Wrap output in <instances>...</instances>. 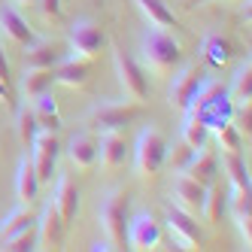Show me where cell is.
Here are the masks:
<instances>
[{"mask_svg": "<svg viewBox=\"0 0 252 252\" xmlns=\"http://www.w3.org/2000/svg\"><path fill=\"white\" fill-rule=\"evenodd\" d=\"M228 213V191L216 183L207 186V194H204V207H201V216L210 222V225H216V222H222V216Z\"/></svg>", "mask_w": 252, "mask_h": 252, "instance_id": "cell-26", "label": "cell"}, {"mask_svg": "<svg viewBox=\"0 0 252 252\" xmlns=\"http://www.w3.org/2000/svg\"><path fill=\"white\" fill-rule=\"evenodd\" d=\"M67 158H70L73 167H82V170L94 167L97 164V137H94V131H79V134L70 137Z\"/></svg>", "mask_w": 252, "mask_h": 252, "instance_id": "cell-17", "label": "cell"}, {"mask_svg": "<svg viewBox=\"0 0 252 252\" xmlns=\"http://www.w3.org/2000/svg\"><path fill=\"white\" fill-rule=\"evenodd\" d=\"M225 92H228V97H231L234 106H246L252 100V61L249 58L237 64L234 79H231V85L225 88Z\"/></svg>", "mask_w": 252, "mask_h": 252, "instance_id": "cell-23", "label": "cell"}, {"mask_svg": "<svg viewBox=\"0 0 252 252\" xmlns=\"http://www.w3.org/2000/svg\"><path fill=\"white\" fill-rule=\"evenodd\" d=\"M140 116H143L140 100H131V97L128 100H106L88 113V125H92V131H125Z\"/></svg>", "mask_w": 252, "mask_h": 252, "instance_id": "cell-5", "label": "cell"}, {"mask_svg": "<svg viewBox=\"0 0 252 252\" xmlns=\"http://www.w3.org/2000/svg\"><path fill=\"white\" fill-rule=\"evenodd\" d=\"M37 194H40V179H37V170H33L31 155H25L19 161V170H15V197H19V204H33Z\"/></svg>", "mask_w": 252, "mask_h": 252, "instance_id": "cell-21", "label": "cell"}, {"mask_svg": "<svg viewBox=\"0 0 252 252\" xmlns=\"http://www.w3.org/2000/svg\"><path fill=\"white\" fill-rule=\"evenodd\" d=\"M31 225H37V213L31 210V204H19L15 210H9L3 219H0V240H9L12 234H19Z\"/></svg>", "mask_w": 252, "mask_h": 252, "instance_id": "cell-25", "label": "cell"}, {"mask_svg": "<svg viewBox=\"0 0 252 252\" xmlns=\"http://www.w3.org/2000/svg\"><path fill=\"white\" fill-rule=\"evenodd\" d=\"M97 222H100L103 237L116 249H122L125 246V225H128V191L125 189L106 191V197L97 207Z\"/></svg>", "mask_w": 252, "mask_h": 252, "instance_id": "cell-4", "label": "cell"}, {"mask_svg": "<svg viewBox=\"0 0 252 252\" xmlns=\"http://www.w3.org/2000/svg\"><path fill=\"white\" fill-rule=\"evenodd\" d=\"M134 3H137L140 15L146 19L149 28H161V31L176 28V19H173V12H170V6L164 0H134Z\"/></svg>", "mask_w": 252, "mask_h": 252, "instance_id": "cell-24", "label": "cell"}, {"mask_svg": "<svg viewBox=\"0 0 252 252\" xmlns=\"http://www.w3.org/2000/svg\"><path fill=\"white\" fill-rule=\"evenodd\" d=\"M31 110H33V116H37V122H40V128H43V131H58V128H61L58 100L52 97L49 92H43V94L33 97V100H31Z\"/></svg>", "mask_w": 252, "mask_h": 252, "instance_id": "cell-27", "label": "cell"}, {"mask_svg": "<svg viewBox=\"0 0 252 252\" xmlns=\"http://www.w3.org/2000/svg\"><path fill=\"white\" fill-rule=\"evenodd\" d=\"M189 3H191V6H194V3H207V0H189Z\"/></svg>", "mask_w": 252, "mask_h": 252, "instance_id": "cell-40", "label": "cell"}, {"mask_svg": "<svg viewBox=\"0 0 252 252\" xmlns=\"http://www.w3.org/2000/svg\"><path fill=\"white\" fill-rule=\"evenodd\" d=\"M0 37H3V43L22 46V49L37 40L33 37V28L25 22V15L15 6H0Z\"/></svg>", "mask_w": 252, "mask_h": 252, "instance_id": "cell-13", "label": "cell"}, {"mask_svg": "<svg viewBox=\"0 0 252 252\" xmlns=\"http://www.w3.org/2000/svg\"><path fill=\"white\" fill-rule=\"evenodd\" d=\"M0 79L9 82V61H6V55H3V46H0Z\"/></svg>", "mask_w": 252, "mask_h": 252, "instance_id": "cell-37", "label": "cell"}, {"mask_svg": "<svg viewBox=\"0 0 252 252\" xmlns=\"http://www.w3.org/2000/svg\"><path fill=\"white\" fill-rule=\"evenodd\" d=\"M140 58H143V67L152 70L155 76H167L183 61V46L173 40L170 31L149 28L140 40Z\"/></svg>", "mask_w": 252, "mask_h": 252, "instance_id": "cell-2", "label": "cell"}, {"mask_svg": "<svg viewBox=\"0 0 252 252\" xmlns=\"http://www.w3.org/2000/svg\"><path fill=\"white\" fill-rule=\"evenodd\" d=\"M201 55L213 70H219V67H225L231 61V43L225 37H219V33H207L201 40Z\"/></svg>", "mask_w": 252, "mask_h": 252, "instance_id": "cell-29", "label": "cell"}, {"mask_svg": "<svg viewBox=\"0 0 252 252\" xmlns=\"http://www.w3.org/2000/svg\"><path fill=\"white\" fill-rule=\"evenodd\" d=\"M0 249L3 252H31V249H37V225L12 234L9 240H0Z\"/></svg>", "mask_w": 252, "mask_h": 252, "instance_id": "cell-33", "label": "cell"}, {"mask_svg": "<svg viewBox=\"0 0 252 252\" xmlns=\"http://www.w3.org/2000/svg\"><path fill=\"white\" fill-rule=\"evenodd\" d=\"M113 64H116V76H119V85H122L125 97H131V100H140V103H143V100H146V94H149L146 70H143L131 55H125L122 49H116Z\"/></svg>", "mask_w": 252, "mask_h": 252, "instance_id": "cell-8", "label": "cell"}, {"mask_svg": "<svg viewBox=\"0 0 252 252\" xmlns=\"http://www.w3.org/2000/svg\"><path fill=\"white\" fill-rule=\"evenodd\" d=\"M15 131H19V140L25 143V146H31L33 134L40 131V122H37V116H33L28 100H25V106H19V113H15Z\"/></svg>", "mask_w": 252, "mask_h": 252, "instance_id": "cell-32", "label": "cell"}, {"mask_svg": "<svg viewBox=\"0 0 252 252\" xmlns=\"http://www.w3.org/2000/svg\"><path fill=\"white\" fill-rule=\"evenodd\" d=\"M186 113H191L194 119H201L204 122V128L213 134L216 128H222L225 122H234V103L225 92V85L219 79H201V85H197V92L194 97L189 100L186 106Z\"/></svg>", "mask_w": 252, "mask_h": 252, "instance_id": "cell-1", "label": "cell"}, {"mask_svg": "<svg viewBox=\"0 0 252 252\" xmlns=\"http://www.w3.org/2000/svg\"><path fill=\"white\" fill-rule=\"evenodd\" d=\"M164 222H167V231L179 249H201L204 234H201V225H197V216L179 210V207H167Z\"/></svg>", "mask_w": 252, "mask_h": 252, "instance_id": "cell-9", "label": "cell"}, {"mask_svg": "<svg viewBox=\"0 0 252 252\" xmlns=\"http://www.w3.org/2000/svg\"><path fill=\"white\" fill-rule=\"evenodd\" d=\"M64 231H67V222L61 219V213L55 210V204L49 201V204L43 207V213L37 216V249H40V246H43V249L61 246Z\"/></svg>", "mask_w": 252, "mask_h": 252, "instance_id": "cell-14", "label": "cell"}, {"mask_svg": "<svg viewBox=\"0 0 252 252\" xmlns=\"http://www.w3.org/2000/svg\"><path fill=\"white\" fill-rule=\"evenodd\" d=\"M219 164L228 176L231 189H243V191H252V183H249V167H246V158L243 152H222L219 155Z\"/></svg>", "mask_w": 252, "mask_h": 252, "instance_id": "cell-22", "label": "cell"}, {"mask_svg": "<svg viewBox=\"0 0 252 252\" xmlns=\"http://www.w3.org/2000/svg\"><path fill=\"white\" fill-rule=\"evenodd\" d=\"M52 73H55V82L64 88H85L88 79H92V67H88V61L70 55V58H61Z\"/></svg>", "mask_w": 252, "mask_h": 252, "instance_id": "cell-18", "label": "cell"}, {"mask_svg": "<svg viewBox=\"0 0 252 252\" xmlns=\"http://www.w3.org/2000/svg\"><path fill=\"white\" fill-rule=\"evenodd\" d=\"M19 6H37V0H15Z\"/></svg>", "mask_w": 252, "mask_h": 252, "instance_id": "cell-39", "label": "cell"}, {"mask_svg": "<svg viewBox=\"0 0 252 252\" xmlns=\"http://www.w3.org/2000/svg\"><path fill=\"white\" fill-rule=\"evenodd\" d=\"M58 155H61V143L55 137V131H37L31 140V161H33V170H37L40 186L52 183L55 176V164H58Z\"/></svg>", "mask_w": 252, "mask_h": 252, "instance_id": "cell-6", "label": "cell"}, {"mask_svg": "<svg viewBox=\"0 0 252 252\" xmlns=\"http://www.w3.org/2000/svg\"><path fill=\"white\" fill-rule=\"evenodd\" d=\"M0 100H6V103L12 100V92H9V82L6 79H0Z\"/></svg>", "mask_w": 252, "mask_h": 252, "instance_id": "cell-38", "label": "cell"}, {"mask_svg": "<svg viewBox=\"0 0 252 252\" xmlns=\"http://www.w3.org/2000/svg\"><path fill=\"white\" fill-rule=\"evenodd\" d=\"M210 137L216 140V149H222V152H243V134L237 131L234 122H225L222 128H216Z\"/></svg>", "mask_w": 252, "mask_h": 252, "instance_id": "cell-31", "label": "cell"}, {"mask_svg": "<svg viewBox=\"0 0 252 252\" xmlns=\"http://www.w3.org/2000/svg\"><path fill=\"white\" fill-rule=\"evenodd\" d=\"M88 249H92V252H110V249H116V246H113L110 240H106V237H103V240H94V243H92V246H88Z\"/></svg>", "mask_w": 252, "mask_h": 252, "instance_id": "cell-36", "label": "cell"}, {"mask_svg": "<svg viewBox=\"0 0 252 252\" xmlns=\"http://www.w3.org/2000/svg\"><path fill=\"white\" fill-rule=\"evenodd\" d=\"M37 6H40V12H43L46 22H49V19H58V15H61V0H37Z\"/></svg>", "mask_w": 252, "mask_h": 252, "instance_id": "cell-35", "label": "cell"}, {"mask_svg": "<svg viewBox=\"0 0 252 252\" xmlns=\"http://www.w3.org/2000/svg\"><path fill=\"white\" fill-rule=\"evenodd\" d=\"M128 155V143H125L122 131H100L97 137V161L106 170H119Z\"/></svg>", "mask_w": 252, "mask_h": 252, "instance_id": "cell-15", "label": "cell"}, {"mask_svg": "<svg viewBox=\"0 0 252 252\" xmlns=\"http://www.w3.org/2000/svg\"><path fill=\"white\" fill-rule=\"evenodd\" d=\"M67 43H70V55H73V58L92 61L97 52L106 46V33L92 19H76L73 25H70V40Z\"/></svg>", "mask_w": 252, "mask_h": 252, "instance_id": "cell-7", "label": "cell"}, {"mask_svg": "<svg viewBox=\"0 0 252 252\" xmlns=\"http://www.w3.org/2000/svg\"><path fill=\"white\" fill-rule=\"evenodd\" d=\"M64 58V52L58 43L52 40H33L25 46V67H46V70H55V64Z\"/></svg>", "mask_w": 252, "mask_h": 252, "instance_id": "cell-20", "label": "cell"}, {"mask_svg": "<svg viewBox=\"0 0 252 252\" xmlns=\"http://www.w3.org/2000/svg\"><path fill=\"white\" fill-rule=\"evenodd\" d=\"M167 137L161 134L158 128H143L137 143H134V170L140 179H155L164 167V158H167Z\"/></svg>", "mask_w": 252, "mask_h": 252, "instance_id": "cell-3", "label": "cell"}, {"mask_svg": "<svg viewBox=\"0 0 252 252\" xmlns=\"http://www.w3.org/2000/svg\"><path fill=\"white\" fill-rule=\"evenodd\" d=\"M201 79H204V70L197 67V64H186L183 70H176L173 79H170V85H167V103L173 106V110L186 113V106H189V100L194 97Z\"/></svg>", "mask_w": 252, "mask_h": 252, "instance_id": "cell-10", "label": "cell"}, {"mask_svg": "<svg viewBox=\"0 0 252 252\" xmlns=\"http://www.w3.org/2000/svg\"><path fill=\"white\" fill-rule=\"evenodd\" d=\"M52 204H55V210L61 213V219L70 225L76 219L79 213V189L70 176H58L55 179V194H52Z\"/></svg>", "mask_w": 252, "mask_h": 252, "instance_id": "cell-19", "label": "cell"}, {"mask_svg": "<svg viewBox=\"0 0 252 252\" xmlns=\"http://www.w3.org/2000/svg\"><path fill=\"white\" fill-rule=\"evenodd\" d=\"M204 194H207V186H201L197 179L179 173L173 179V197H176V207L186 210L191 216H201V207H204Z\"/></svg>", "mask_w": 252, "mask_h": 252, "instance_id": "cell-16", "label": "cell"}, {"mask_svg": "<svg viewBox=\"0 0 252 252\" xmlns=\"http://www.w3.org/2000/svg\"><path fill=\"white\" fill-rule=\"evenodd\" d=\"M179 173L197 179L201 186H210L213 179H216V173H219V149L207 146V143H204V146H197L191 152V158H189V164L179 170Z\"/></svg>", "mask_w": 252, "mask_h": 252, "instance_id": "cell-12", "label": "cell"}, {"mask_svg": "<svg viewBox=\"0 0 252 252\" xmlns=\"http://www.w3.org/2000/svg\"><path fill=\"white\" fill-rule=\"evenodd\" d=\"M179 140H183L186 146L197 149V146H204V143L210 140V131L204 128V122H201V119H194L191 113H186V119H183V128H179Z\"/></svg>", "mask_w": 252, "mask_h": 252, "instance_id": "cell-30", "label": "cell"}, {"mask_svg": "<svg viewBox=\"0 0 252 252\" xmlns=\"http://www.w3.org/2000/svg\"><path fill=\"white\" fill-rule=\"evenodd\" d=\"M52 82H55V73L46 67H25V79H22V100H33L37 94L49 92Z\"/></svg>", "mask_w": 252, "mask_h": 252, "instance_id": "cell-28", "label": "cell"}, {"mask_svg": "<svg viewBox=\"0 0 252 252\" xmlns=\"http://www.w3.org/2000/svg\"><path fill=\"white\" fill-rule=\"evenodd\" d=\"M191 152H194L191 146H186L183 140H176V146H173V149L167 146V158H164V161H170V167H173V173H179V170H183V167L189 164V158H191Z\"/></svg>", "mask_w": 252, "mask_h": 252, "instance_id": "cell-34", "label": "cell"}, {"mask_svg": "<svg viewBox=\"0 0 252 252\" xmlns=\"http://www.w3.org/2000/svg\"><path fill=\"white\" fill-rule=\"evenodd\" d=\"M125 240L137 252L155 249L161 243V222L149 213H137L134 219H128V225H125Z\"/></svg>", "mask_w": 252, "mask_h": 252, "instance_id": "cell-11", "label": "cell"}]
</instances>
